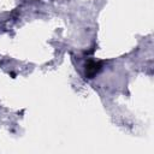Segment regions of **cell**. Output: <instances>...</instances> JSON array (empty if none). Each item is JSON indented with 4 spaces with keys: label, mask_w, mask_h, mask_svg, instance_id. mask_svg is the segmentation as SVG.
Segmentation results:
<instances>
[{
    "label": "cell",
    "mask_w": 154,
    "mask_h": 154,
    "mask_svg": "<svg viewBox=\"0 0 154 154\" xmlns=\"http://www.w3.org/2000/svg\"><path fill=\"white\" fill-rule=\"evenodd\" d=\"M101 66H102V63H100V61L88 60V63L85 64V77L93 78L101 70Z\"/></svg>",
    "instance_id": "1"
}]
</instances>
